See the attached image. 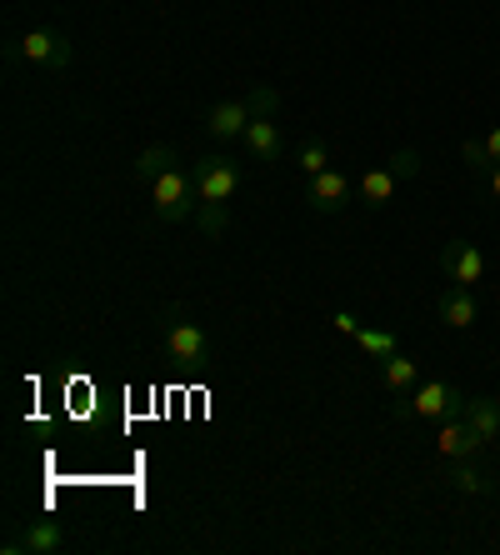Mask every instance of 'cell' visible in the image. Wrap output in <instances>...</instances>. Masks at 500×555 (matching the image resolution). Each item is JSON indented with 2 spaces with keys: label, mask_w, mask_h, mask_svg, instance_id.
<instances>
[{
  "label": "cell",
  "mask_w": 500,
  "mask_h": 555,
  "mask_svg": "<svg viewBox=\"0 0 500 555\" xmlns=\"http://www.w3.org/2000/svg\"><path fill=\"white\" fill-rule=\"evenodd\" d=\"M161 346H166V356L176 365H185V371H206L210 361H216V346H210L206 325L191 321L185 310L170 306L166 310V331H161Z\"/></svg>",
  "instance_id": "6da1fadb"
},
{
  "label": "cell",
  "mask_w": 500,
  "mask_h": 555,
  "mask_svg": "<svg viewBox=\"0 0 500 555\" xmlns=\"http://www.w3.org/2000/svg\"><path fill=\"white\" fill-rule=\"evenodd\" d=\"M201 210V191H195V176L185 170H166L161 181H151V216L161 225H180V220H195Z\"/></svg>",
  "instance_id": "7a4b0ae2"
},
{
  "label": "cell",
  "mask_w": 500,
  "mask_h": 555,
  "mask_svg": "<svg viewBox=\"0 0 500 555\" xmlns=\"http://www.w3.org/2000/svg\"><path fill=\"white\" fill-rule=\"evenodd\" d=\"M396 401V415H421V421H450V415H465V396L461 386H450V380H431V386H415L411 396H390Z\"/></svg>",
  "instance_id": "3957f363"
},
{
  "label": "cell",
  "mask_w": 500,
  "mask_h": 555,
  "mask_svg": "<svg viewBox=\"0 0 500 555\" xmlns=\"http://www.w3.org/2000/svg\"><path fill=\"white\" fill-rule=\"evenodd\" d=\"M195 176V191H201V201H210V206H231L235 185H241V160H231V155H201L191 166Z\"/></svg>",
  "instance_id": "277c9868"
},
{
  "label": "cell",
  "mask_w": 500,
  "mask_h": 555,
  "mask_svg": "<svg viewBox=\"0 0 500 555\" xmlns=\"http://www.w3.org/2000/svg\"><path fill=\"white\" fill-rule=\"evenodd\" d=\"M70 545V535H65L61 520H30L26 530H15L11 541L0 545L5 555H55Z\"/></svg>",
  "instance_id": "5b68a950"
},
{
  "label": "cell",
  "mask_w": 500,
  "mask_h": 555,
  "mask_svg": "<svg viewBox=\"0 0 500 555\" xmlns=\"http://www.w3.org/2000/svg\"><path fill=\"white\" fill-rule=\"evenodd\" d=\"M440 271H446V281L475 291V285L486 281V250L471 246V241H450V246L440 250Z\"/></svg>",
  "instance_id": "8992f818"
},
{
  "label": "cell",
  "mask_w": 500,
  "mask_h": 555,
  "mask_svg": "<svg viewBox=\"0 0 500 555\" xmlns=\"http://www.w3.org/2000/svg\"><path fill=\"white\" fill-rule=\"evenodd\" d=\"M251 101L245 95H231V101H216L210 105V116H206V130H210V141H241L245 135V126H251Z\"/></svg>",
  "instance_id": "52a82bcc"
},
{
  "label": "cell",
  "mask_w": 500,
  "mask_h": 555,
  "mask_svg": "<svg viewBox=\"0 0 500 555\" xmlns=\"http://www.w3.org/2000/svg\"><path fill=\"white\" fill-rule=\"evenodd\" d=\"M346 201H350V176L346 170H335V166L321 170V176L306 185V206L316 210V216H335Z\"/></svg>",
  "instance_id": "ba28073f"
},
{
  "label": "cell",
  "mask_w": 500,
  "mask_h": 555,
  "mask_svg": "<svg viewBox=\"0 0 500 555\" xmlns=\"http://www.w3.org/2000/svg\"><path fill=\"white\" fill-rule=\"evenodd\" d=\"M15 55H26L30 65H70V40L61 36V30H26L21 36V46H15Z\"/></svg>",
  "instance_id": "9c48e42d"
},
{
  "label": "cell",
  "mask_w": 500,
  "mask_h": 555,
  "mask_svg": "<svg viewBox=\"0 0 500 555\" xmlns=\"http://www.w3.org/2000/svg\"><path fill=\"white\" fill-rule=\"evenodd\" d=\"M486 440L475 436V426L465 421V415H450V421H440L436 430V451L450 455V461H475V451H480Z\"/></svg>",
  "instance_id": "30bf717a"
},
{
  "label": "cell",
  "mask_w": 500,
  "mask_h": 555,
  "mask_svg": "<svg viewBox=\"0 0 500 555\" xmlns=\"http://www.w3.org/2000/svg\"><path fill=\"white\" fill-rule=\"evenodd\" d=\"M436 315H440V325H450V331H471V325L480 321V306H475L471 285H450L446 296L436 300Z\"/></svg>",
  "instance_id": "8fae6325"
},
{
  "label": "cell",
  "mask_w": 500,
  "mask_h": 555,
  "mask_svg": "<svg viewBox=\"0 0 500 555\" xmlns=\"http://www.w3.org/2000/svg\"><path fill=\"white\" fill-rule=\"evenodd\" d=\"M396 185H400L396 170H390V166H375V170H366V176H360L356 195H360V206H366V210H381V206H390Z\"/></svg>",
  "instance_id": "7c38bea8"
},
{
  "label": "cell",
  "mask_w": 500,
  "mask_h": 555,
  "mask_svg": "<svg viewBox=\"0 0 500 555\" xmlns=\"http://www.w3.org/2000/svg\"><path fill=\"white\" fill-rule=\"evenodd\" d=\"M241 145L251 160H281V130H275V120H251Z\"/></svg>",
  "instance_id": "4fadbf2b"
},
{
  "label": "cell",
  "mask_w": 500,
  "mask_h": 555,
  "mask_svg": "<svg viewBox=\"0 0 500 555\" xmlns=\"http://www.w3.org/2000/svg\"><path fill=\"white\" fill-rule=\"evenodd\" d=\"M415 375H421V365L411 361V356H381V386L390 390V396H411L415 390Z\"/></svg>",
  "instance_id": "5bb4252c"
},
{
  "label": "cell",
  "mask_w": 500,
  "mask_h": 555,
  "mask_svg": "<svg viewBox=\"0 0 500 555\" xmlns=\"http://www.w3.org/2000/svg\"><path fill=\"white\" fill-rule=\"evenodd\" d=\"M465 421H471L475 426V436L486 440H500V401L496 396H471V401H465Z\"/></svg>",
  "instance_id": "9a60e30c"
},
{
  "label": "cell",
  "mask_w": 500,
  "mask_h": 555,
  "mask_svg": "<svg viewBox=\"0 0 500 555\" xmlns=\"http://www.w3.org/2000/svg\"><path fill=\"white\" fill-rule=\"evenodd\" d=\"M446 480H450V491H461V495H490L496 491V480H490L486 470H475L471 461H450Z\"/></svg>",
  "instance_id": "2e32d148"
},
{
  "label": "cell",
  "mask_w": 500,
  "mask_h": 555,
  "mask_svg": "<svg viewBox=\"0 0 500 555\" xmlns=\"http://www.w3.org/2000/svg\"><path fill=\"white\" fill-rule=\"evenodd\" d=\"M166 170H176V145H145L141 155H136V181H161Z\"/></svg>",
  "instance_id": "e0dca14e"
},
{
  "label": "cell",
  "mask_w": 500,
  "mask_h": 555,
  "mask_svg": "<svg viewBox=\"0 0 500 555\" xmlns=\"http://www.w3.org/2000/svg\"><path fill=\"white\" fill-rule=\"evenodd\" d=\"M356 346L366 350L371 361H381V356H396V350H400V340H396V331H381V325H360Z\"/></svg>",
  "instance_id": "ac0fdd59"
},
{
  "label": "cell",
  "mask_w": 500,
  "mask_h": 555,
  "mask_svg": "<svg viewBox=\"0 0 500 555\" xmlns=\"http://www.w3.org/2000/svg\"><path fill=\"white\" fill-rule=\"evenodd\" d=\"M226 225H231V210L201 201V210H195V231L206 235V241H220V235H226Z\"/></svg>",
  "instance_id": "d6986e66"
},
{
  "label": "cell",
  "mask_w": 500,
  "mask_h": 555,
  "mask_svg": "<svg viewBox=\"0 0 500 555\" xmlns=\"http://www.w3.org/2000/svg\"><path fill=\"white\" fill-rule=\"evenodd\" d=\"M295 166L306 170V181H316L321 170H331V145H325V141H306V145H300V155H295Z\"/></svg>",
  "instance_id": "ffe728a7"
},
{
  "label": "cell",
  "mask_w": 500,
  "mask_h": 555,
  "mask_svg": "<svg viewBox=\"0 0 500 555\" xmlns=\"http://www.w3.org/2000/svg\"><path fill=\"white\" fill-rule=\"evenodd\" d=\"M245 101H251V116L256 120H275V111H281V91L275 86H251Z\"/></svg>",
  "instance_id": "44dd1931"
},
{
  "label": "cell",
  "mask_w": 500,
  "mask_h": 555,
  "mask_svg": "<svg viewBox=\"0 0 500 555\" xmlns=\"http://www.w3.org/2000/svg\"><path fill=\"white\" fill-rule=\"evenodd\" d=\"M461 155H465V166H471V170H490V166H496V160H490V145H486V141H465Z\"/></svg>",
  "instance_id": "7402d4cb"
},
{
  "label": "cell",
  "mask_w": 500,
  "mask_h": 555,
  "mask_svg": "<svg viewBox=\"0 0 500 555\" xmlns=\"http://www.w3.org/2000/svg\"><path fill=\"white\" fill-rule=\"evenodd\" d=\"M390 170H396L400 181H411L415 170H421V155H415V151H396V155H390Z\"/></svg>",
  "instance_id": "603a6c76"
},
{
  "label": "cell",
  "mask_w": 500,
  "mask_h": 555,
  "mask_svg": "<svg viewBox=\"0 0 500 555\" xmlns=\"http://www.w3.org/2000/svg\"><path fill=\"white\" fill-rule=\"evenodd\" d=\"M331 325L341 331V336H360V315H350V310H335Z\"/></svg>",
  "instance_id": "cb8c5ba5"
},
{
  "label": "cell",
  "mask_w": 500,
  "mask_h": 555,
  "mask_svg": "<svg viewBox=\"0 0 500 555\" xmlns=\"http://www.w3.org/2000/svg\"><path fill=\"white\" fill-rule=\"evenodd\" d=\"M486 145H490V160H496V166H500V126L486 135Z\"/></svg>",
  "instance_id": "d4e9b609"
},
{
  "label": "cell",
  "mask_w": 500,
  "mask_h": 555,
  "mask_svg": "<svg viewBox=\"0 0 500 555\" xmlns=\"http://www.w3.org/2000/svg\"><path fill=\"white\" fill-rule=\"evenodd\" d=\"M490 191H496V201H500V166H490Z\"/></svg>",
  "instance_id": "484cf974"
}]
</instances>
